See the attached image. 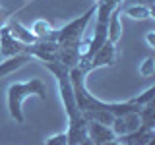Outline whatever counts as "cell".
Segmentation results:
<instances>
[{"instance_id":"cell-1","label":"cell","mask_w":155,"mask_h":145,"mask_svg":"<svg viewBox=\"0 0 155 145\" xmlns=\"http://www.w3.org/2000/svg\"><path fill=\"white\" fill-rule=\"evenodd\" d=\"M41 64L56 77L62 105H64V108L68 112V130H66L68 145H80L87 137L85 135V118L80 112V108H78L74 89H72V83H70V76H68V68L62 66L60 62H41Z\"/></svg>"},{"instance_id":"cell-2","label":"cell","mask_w":155,"mask_h":145,"mask_svg":"<svg viewBox=\"0 0 155 145\" xmlns=\"http://www.w3.org/2000/svg\"><path fill=\"white\" fill-rule=\"evenodd\" d=\"M29 97H39L41 101L47 99V89L39 77H31L29 81H16L8 87L6 91V105H8V114L16 124L25 122L23 114V103Z\"/></svg>"},{"instance_id":"cell-3","label":"cell","mask_w":155,"mask_h":145,"mask_svg":"<svg viewBox=\"0 0 155 145\" xmlns=\"http://www.w3.org/2000/svg\"><path fill=\"white\" fill-rule=\"evenodd\" d=\"M91 16H95V4L87 10L85 14H81V16H78L76 19L68 21L64 27L54 29V31L47 37V41H54V43H58V47H78L81 43L85 27L89 25V21H91Z\"/></svg>"},{"instance_id":"cell-4","label":"cell","mask_w":155,"mask_h":145,"mask_svg":"<svg viewBox=\"0 0 155 145\" xmlns=\"http://www.w3.org/2000/svg\"><path fill=\"white\" fill-rule=\"evenodd\" d=\"M85 135L93 145H114L116 135L113 134L110 126L99 124V122H85Z\"/></svg>"},{"instance_id":"cell-5","label":"cell","mask_w":155,"mask_h":145,"mask_svg":"<svg viewBox=\"0 0 155 145\" xmlns=\"http://www.w3.org/2000/svg\"><path fill=\"white\" fill-rule=\"evenodd\" d=\"M23 50H25V45H21V43L12 35L10 27L8 25L0 27V56L10 58V56H16Z\"/></svg>"},{"instance_id":"cell-6","label":"cell","mask_w":155,"mask_h":145,"mask_svg":"<svg viewBox=\"0 0 155 145\" xmlns=\"http://www.w3.org/2000/svg\"><path fill=\"white\" fill-rule=\"evenodd\" d=\"M142 122H140V114L138 112H128V114H120V116H114L113 124H110V130L116 137L120 135H126L134 130H138Z\"/></svg>"},{"instance_id":"cell-7","label":"cell","mask_w":155,"mask_h":145,"mask_svg":"<svg viewBox=\"0 0 155 145\" xmlns=\"http://www.w3.org/2000/svg\"><path fill=\"white\" fill-rule=\"evenodd\" d=\"M153 137H155V130L153 128L140 126V128L134 130V132L116 137V141H118L120 145H145L149 139H153Z\"/></svg>"},{"instance_id":"cell-8","label":"cell","mask_w":155,"mask_h":145,"mask_svg":"<svg viewBox=\"0 0 155 145\" xmlns=\"http://www.w3.org/2000/svg\"><path fill=\"white\" fill-rule=\"evenodd\" d=\"M33 58L27 54V52H19L16 56H10V58H4L2 62H0V77H6L10 76L12 72L19 70L21 66H25L27 62H31Z\"/></svg>"},{"instance_id":"cell-9","label":"cell","mask_w":155,"mask_h":145,"mask_svg":"<svg viewBox=\"0 0 155 145\" xmlns=\"http://www.w3.org/2000/svg\"><path fill=\"white\" fill-rule=\"evenodd\" d=\"M6 25L10 27V31H12V35L18 39L21 45H25V47H29V45H33V43H37L39 39L31 33V29L29 27H25L23 23H19V21H16V19H12V21H8Z\"/></svg>"},{"instance_id":"cell-10","label":"cell","mask_w":155,"mask_h":145,"mask_svg":"<svg viewBox=\"0 0 155 145\" xmlns=\"http://www.w3.org/2000/svg\"><path fill=\"white\" fill-rule=\"evenodd\" d=\"M120 37H122V21H120V12L114 10L109 18V23H107V41L118 45Z\"/></svg>"},{"instance_id":"cell-11","label":"cell","mask_w":155,"mask_h":145,"mask_svg":"<svg viewBox=\"0 0 155 145\" xmlns=\"http://www.w3.org/2000/svg\"><path fill=\"white\" fill-rule=\"evenodd\" d=\"M126 16H130L132 19H149L153 18V8L147 6V4H132V6H128L124 10Z\"/></svg>"},{"instance_id":"cell-12","label":"cell","mask_w":155,"mask_h":145,"mask_svg":"<svg viewBox=\"0 0 155 145\" xmlns=\"http://www.w3.org/2000/svg\"><path fill=\"white\" fill-rule=\"evenodd\" d=\"M84 118L85 122H99V124H105V126H110L114 120V114H110L109 110H87L84 112Z\"/></svg>"},{"instance_id":"cell-13","label":"cell","mask_w":155,"mask_h":145,"mask_svg":"<svg viewBox=\"0 0 155 145\" xmlns=\"http://www.w3.org/2000/svg\"><path fill=\"white\" fill-rule=\"evenodd\" d=\"M29 29H31V33L39 39V41H41V39H47L52 31H54L47 19H37V21L33 23V27H29Z\"/></svg>"},{"instance_id":"cell-14","label":"cell","mask_w":155,"mask_h":145,"mask_svg":"<svg viewBox=\"0 0 155 145\" xmlns=\"http://www.w3.org/2000/svg\"><path fill=\"white\" fill-rule=\"evenodd\" d=\"M153 97H155V87H149V89H145L143 93H140L138 97H134L132 103L138 105V106H143L147 103H153Z\"/></svg>"},{"instance_id":"cell-15","label":"cell","mask_w":155,"mask_h":145,"mask_svg":"<svg viewBox=\"0 0 155 145\" xmlns=\"http://www.w3.org/2000/svg\"><path fill=\"white\" fill-rule=\"evenodd\" d=\"M140 74L143 77H151L155 74V58L153 56H147L143 62H140Z\"/></svg>"},{"instance_id":"cell-16","label":"cell","mask_w":155,"mask_h":145,"mask_svg":"<svg viewBox=\"0 0 155 145\" xmlns=\"http://www.w3.org/2000/svg\"><path fill=\"white\" fill-rule=\"evenodd\" d=\"M45 145H68V135L66 132H58L45 141Z\"/></svg>"},{"instance_id":"cell-17","label":"cell","mask_w":155,"mask_h":145,"mask_svg":"<svg viewBox=\"0 0 155 145\" xmlns=\"http://www.w3.org/2000/svg\"><path fill=\"white\" fill-rule=\"evenodd\" d=\"M8 19H10V12H6V10L0 6V27H2V25H6V23H8Z\"/></svg>"},{"instance_id":"cell-18","label":"cell","mask_w":155,"mask_h":145,"mask_svg":"<svg viewBox=\"0 0 155 145\" xmlns=\"http://www.w3.org/2000/svg\"><path fill=\"white\" fill-rule=\"evenodd\" d=\"M145 41H147V45L155 48V31H147V35H145Z\"/></svg>"}]
</instances>
